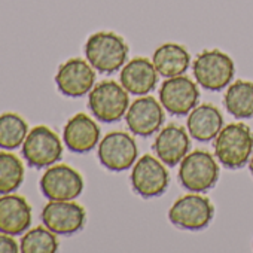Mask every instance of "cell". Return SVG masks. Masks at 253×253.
<instances>
[{
    "label": "cell",
    "mask_w": 253,
    "mask_h": 253,
    "mask_svg": "<svg viewBox=\"0 0 253 253\" xmlns=\"http://www.w3.org/2000/svg\"><path fill=\"white\" fill-rule=\"evenodd\" d=\"M20 252V244L14 235L0 232V253H17Z\"/></svg>",
    "instance_id": "cell-25"
},
{
    "label": "cell",
    "mask_w": 253,
    "mask_h": 253,
    "mask_svg": "<svg viewBox=\"0 0 253 253\" xmlns=\"http://www.w3.org/2000/svg\"><path fill=\"white\" fill-rule=\"evenodd\" d=\"M249 169H250V173L253 176V155H252V160L249 161Z\"/></svg>",
    "instance_id": "cell-26"
},
{
    "label": "cell",
    "mask_w": 253,
    "mask_h": 253,
    "mask_svg": "<svg viewBox=\"0 0 253 253\" xmlns=\"http://www.w3.org/2000/svg\"><path fill=\"white\" fill-rule=\"evenodd\" d=\"M23 161L9 151H0V195L15 192L24 182Z\"/></svg>",
    "instance_id": "cell-23"
},
{
    "label": "cell",
    "mask_w": 253,
    "mask_h": 253,
    "mask_svg": "<svg viewBox=\"0 0 253 253\" xmlns=\"http://www.w3.org/2000/svg\"><path fill=\"white\" fill-rule=\"evenodd\" d=\"M152 63L161 76L173 78L183 75L188 70L191 64V55L182 45L167 42L155 49L152 55Z\"/></svg>",
    "instance_id": "cell-20"
},
{
    "label": "cell",
    "mask_w": 253,
    "mask_h": 253,
    "mask_svg": "<svg viewBox=\"0 0 253 253\" xmlns=\"http://www.w3.org/2000/svg\"><path fill=\"white\" fill-rule=\"evenodd\" d=\"M29 131V124L21 115L15 112L2 113L0 115V149H18L23 146Z\"/></svg>",
    "instance_id": "cell-22"
},
{
    "label": "cell",
    "mask_w": 253,
    "mask_h": 253,
    "mask_svg": "<svg viewBox=\"0 0 253 253\" xmlns=\"http://www.w3.org/2000/svg\"><path fill=\"white\" fill-rule=\"evenodd\" d=\"M58 91L67 97H82L89 94L95 84V69L82 58H70L63 63L55 73Z\"/></svg>",
    "instance_id": "cell-14"
},
{
    "label": "cell",
    "mask_w": 253,
    "mask_h": 253,
    "mask_svg": "<svg viewBox=\"0 0 253 253\" xmlns=\"http://www.w3.org/2000/svg\"><path fill=\"white\" fill-rule=\"evenodd\" d=\"M86 61L100 73H113L124 67L128 58V45L113 32L91 35L84 46Z\"/></svg>",
    "instance_id": "cell-2"
},
{
    "label": "cell",
    "mask_w": 253,
    "mask_h": 253,
    "mask_svg": "<svg viewBox=\"0 0 253 253\" xmlns=\"http://www.w3.org/2000/svg\"><path fill=\"white\" fill-rule=\"evenodd\" d=\"M33 219V210L26 197L18 194L0 195V232L9 235L24 234Z\"/></svg>",
    "instance_id": "cell-15"
},
{
    "label": "cell",
    "mask_w": 253,
    "mask_h": 253,
    "mask_svg": "<svg viewBox=\"0 0 253 253\" xmlns=\"http://www.w3.org/2000/svg\"><path fill=\"white\" fill-rule=\"evenodd\" d=\"M41 219L46 228L57 235H73L84 229L86 223L85 209L72 201H49L42 213Z\"/></svg>",
    "instance_id": "cell-12"
},
{
    "label": "cell",
    "mask_w": 253,
    "mask_h": 253,
    "mask_svg": "<svg viewBox=\"0 0 253 253\" xmlns=\"http://www.w3.org/2000/svg\"><path fill=\"white\" fill-rule=\"evenodd\" d=\"M154 152L166 166H177L191 149V139L183 126L170 124L160 131L154 142Z\"/></svg>",
    "instance_id": "cell-17"
},
{
    "label": "cell",
    "mask_w": 253,
    "mask_h": 253,
    "mask_svg": "<svg viewBox=\"0 0 253 253\" xmlns=\"http://www.w3.org/2000/svg\"><path fill=\"white\" fill-rule=\"evenodd\" d=\"M200 89L197 84L183 75L167 78L160 88V103L174 116H185L197 107Z\"/></svg>",
    "instance_id": "cell-11"
},
{
    "label": "cell",
    "mask_w": 253,
    "mask_h": 253,
    "mask_svg": "<svg viewBox=\"0 0 253 253\" xmlns=\"http://www.w3.org/2000/svg\"><path fill=\"white\" fill-rule=\"evenodd\" d=\"M137 143L124 131H112L106 134L97 149L100 164L109 171H125L133 167L137 160Z\"/></svg>",
    "instance_id": "cell-8"
},
{
    "label": "cell",
    "mask_w": 253,
    "mask_h": 253,
    "mask_svg": "<svg viewBox=\"0 0 253 253\" xmlns=\"http://www.w3.org/2000/svg\"><path fill=\"white\" fill-rule=\"evenodd\" d=\"M57 234L49 228L35 226L23 234L20 241V252L23 253H55L58 250Z\"/></svg>",
    "instance_id": "cell-24"
},
{
    "label": "cell",
    "mask_w": 253,
    "mask_h": 253,
    "mask_svg": "<svg viewBox=\"0 0 253 253\" xmlns=\"http://www.w3.org/2000/svg\"><path fill=\"white\" fill-rule=\"evenodd\" d=\"M166 113L161 103L151 95H143L134 100L125 113V122L133 134L151 137L164 124Z\"/></svg>",
    "instance_id": "cell-13"
},
{
    "label": "cell",
    "mask_w": 253,
    "mask_h": 253,
    "mask_svg": "<svg viewBox=\"0 0 253 253\" xmlns=\"http://www.w3.org/2000/svg\"><path fill=\"white\" fill-rule=\"evenodd\" d=\"M219 179V166L207 151H192L180 161L179 182L191 192H206Z\"/></svg>",
    "instance_id": "cell-6"
},
{
    "label": "cell",
    "mask_w": 253,
    "mask_h": 253,
    "mask_svg": "<svg viewBox=\"0 0 253 253\" xmlns=\"http://www.w3.org/2000/svg\"><path fill=\"white\" fill-rule=\"evenodd\" d=\"M189 136L198 142H210L223 128V116L220 110L210 104L204 103L194 107L186 121Z\"/></svg>",
    "instance_id": "cell-19"
},
{
    "label": "cell",
    "mask_w": 253,
    "mask_h": 253,
    "mask_svg": "<svg viewBox=\"0 0 253 253\" xmlns=\"http://www.w3.org/2000/svg\"><path fill=\"white\" fill-rule=\"evenodd\" d=\"M130 180L134 192L142 198H155L167 191L170 174L161 160L152 155H143L134 164Z\"/></svg>",
    "instance_id": "cell-10"
},
{
    "label": "cell",
    "mask_w": 253,
    "mask_h": 253,
    "mask_svg": "<svg viewBox=\"0 0 253 253\" xmlns=\"http://www.w3.org/2000/svg\"><path fill=\"white\" fill-rule=\"evenodd\" d=\"M39 188L48 201H72L82 194L84 177L67 164H54L42 174Z\"/></svg>",
    "instance_id": "cell-7"
},
{
    "label": "cell",
    "mask_w": 253,
    "mask_h": 253,
    "mask_svg": "<svg viewBox=\"0 0 253 253\" xmlns=\"http://www.w3.org/2000/svg\"><path fill=\"white\" fill-rule=\"evenodd\" d=\"M63 151L61 139L48 125L33 126L21 146L26 163L38 170L57 164L63 158Z\"/></svg>",
    "instance_id": "cell-5"
},
{
    "label": "cell",
    "mask_w": 253,
    "mask_h": 253,
    "mask_svg": "<svg viewBox=\"0 0 253 253\" xmlns=\"http://www.w3.org/2000/svg\"><path fill=\"white\" fill-rule=\"evenodd\" d=\"M192 72L197 84L206 91H222L231 84L235 66L228 54L219 49H210L195 57Z\"/></svg>",
    "instance_id": "cell-4"
},
{
    "label": "cell",
    "mask_w": 253,
    "mask_h": 253,
    "mask_svg": "<svg viewBox=\"0 0 253 253\" xmlns=\"http://www.w3.org/2000/svg\"><path fill=\"white\" fill-rule=\"evenodd\" d=\"M63 140L69 151L86 154L100 143V128L88 115L76 113L64 125Z\"/></svg>",
    "instance_id": "cell-16"
},
{
    "label": "cell",
    "mask_w": 253,
    "mask_h": 253,
    "mask_svg": "<svg viewBox=\"0 0 253 253\" xmlns=\"http://www.w3.org/2000/svg\"><path fill=\"white\" fill-rule=\"evenodd\" d=\"M223 101L228 113L234 118H253V82L243 79L235 81L228 86Z\"/></svg>",
    "instance_id": "cell-21"
},
{
    "label": "cell",
    "mask_w": 253,
    "mask_h": 253,
    "mask_svg": "<svg viewBox=\"0 0 253 253\" xmlns=\"http://www.w3.org/2000/svg\"><path fill=\"white\" fill-rule=\"evenodd\" d=\"M158 72L152 61L145 57L133 58L121 70V85L134 95H146L158 84Z\"/></svg>",
    "instance_id": "cell-18"
},
{
    "label": "cell",
    "mask_w": 253,
    "mask_h": 253,
    "mask_svg": "<svg viewBox=\"0 0 253 253\" xmlns=\"http://www.w3.org/2000/svg\"><path fill=\"white\" fill-rule=\"evenodd\" d=\"M217 161L231 170L244 167L253 155V131L241 122L228 124L214 139Z\"/></svg>",
    "instance_id": "cell-1"
},
{
    "label": "cell",
    "mask_w": 253,
    "mask_h": 253,
    "mask_svg": "<svg viewBox=\"0 0 253 253\" xmlns=\"http://www.w3.org/2000/svg\"><path fill=\"white\" fill-rule=\"evenodd\" d=\"M88 107L98 121L106 124L116 122L125 116L130 107L128 91L112 79L101 81L89 91Z\"/></svg>",
    "instance_id": "cell-3"
},
{
    "label": "cell",
    "mask_w": 253,
    "mask_h": 253,
    "mask_svg": "<svg viewBox=\"0 0 253 253\" xmlns=\"http://www.w3.org/2000/svg\"><path fill=\"white\" fill-rule=\"evenodd\" d=\"M214 216L211 201L200 194H188L179 198L169 210L170 222L182 229L201 231L209 226Z\"/></svg>",
    "instance_id": "cell-9"
}]
</instances>
